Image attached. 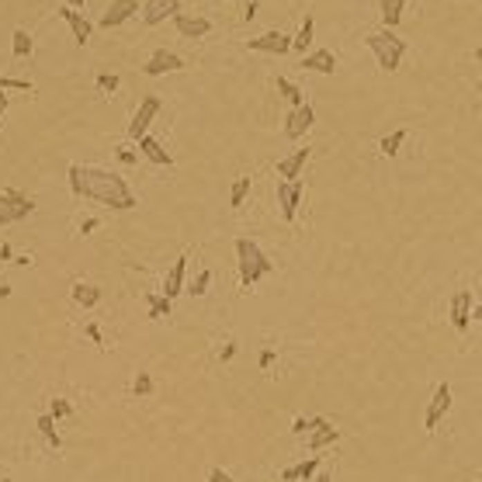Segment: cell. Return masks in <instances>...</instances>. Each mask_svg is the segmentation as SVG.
Listing matches in <instances>:
<instances>
[{"mask_svg":"<svg viewBox=\"0 0 482 482\" xmlns=\"http://www.w3.org/2000/svg\"><path fill=\"white\" fill-rule=\"evenodd\" d=\"M475 59H479V63H482V49H475Z\"/></svg>","mask_w":482,"mask_h":482,"instance_id":"50","label":"cell"},{"mask_svg":"<svg viewBox=\"0 0 482 482\" xmlns=\"http://www.w3.org/2000/svg\"><path fill=\"white\" fill-rule=\"evenodd\" d=\"M35 212V201L15 187H0V225H15Z\"/></svg>","mask_w":482,"mask_h":482,"instance_id":"4","label":"cell"},{"mask_svg":"<svg viewBox=\"0 0 482 482\" xmlns=\"http://www.w3.org/2000/svg\"><path fill=\"white\" fill-rule=\"evenodd\" d=\"M313 482H333V475H330V472H316Z\"/></svg>","mask_w":482,"mask_h":482,"instance_id":"44","label":"cell"},{"mask_svg":"<svg viewBox=\"0 0 482 482\" xmlns=\"http://www.w3.org/2000/svg\"><path fill=\"white\" fill-rule=\"evenodd\" d=\"M87 337H91V340H101V330H98V326L91 323V326H87Z\"/></svg>","mask_w":482,"mask_h":482,"instance_id":"45","label":"cell"},{"mask_svg":"<svg viewBox=\"0 0 482 482\" xmlns=\"http://www.w3.org/2000/svg\"><path fill=\"white\" fill-rule=\"evenodd\" d=\"M73 302L84 309H94L101 302V288L98 285H73Z\"/></svg>","mask_w":482,"mask_h":482,"instance_id":"22","label":"cell"},{"mask_svg":"<svg viewBox=\"0 0 482 482\" xmlns=\"http://www.w3.org/2000/svg\"><path fill=\"white\" fill-rule=\"evenodd\" d=\"M472 319H475V323H482V302H479V306L472 309Z\"/></svg>","mask_w":482,"mask_h":482,"instance_id":"46","label":"cell"},{"mask_svg":"<svg viewBox=\"0 0 482 482\" xmlns=\"http://www.w3.org/2000/svg\"><path fill=\"white\" fill-rule=\"evenodd\" d=\"M236 358V344H229V347H222V361H232Z\"/></svg>","mask_w":482,"mask_h":482,"instance_id":"42","label":"cell"},{"mask_svg":"<svg viewBox=\"0 0 482 482\" xmlns=\"http://www.w3.org/2000/svg\"><path fill=\"white\" fill-rule=\"evenodd\" d=\"M313 28H316V21H313V15H306V21H302V28H299V35L292 39V49H299V53H306V49L313 46Z\"/></svg>","mask_w":482,"mask_h":482,"instance_id":"26","label":"cell"},{"mask_svg":"<svg viewBox=\"0 0 482 482\" xmlns=\"http://www.w3.org/2000/svg\"><path fill=\"white\" fill-rule=\"evenodd\" d=\"M247 194H250V177H236L229 187V208H239L247 201Z\"/></svg>","mask_w":482,"mask_h":482,"instance_id":"25","label":"cell"},{"mask_svg":"<svg viewBox=\"0 0 482 482\" xmlns=\"http://www.w3.org/2000/svg\"><path fill=\"white\" fill-rule=\"evenodd\" d=\"M319 472V454H313L309 461H302V465H295V475L302 479V482H313V475Z\"/></svg>","mask_w":482,"mask_h":482,"instance_id":"30","label":"cell"},{"mask_svg":"<svg viewBox=\"0 0 482 482\" xmlns=\"http://www.w3.org/2000/svg\"><path fill=\"white\" fill-rule=\"evenodd\" d=\"M247 49L250 53H268V56H285V53H292V39L285 32H264V35L250 39Z\"/></svg>","mask_w":482,"mask_h":482,"instance_id":"8","label":"cell"},{"mask_svg":"<svg viewBox=\"0 0 482 482\" xmlns=\"http://www.w3.org/2000/svg\"><path fill=\"white\" fill-rule=\"evenodd\" d=\"M309 430H313V427H309V420H306V416H295V423H292V434H295V437H302V434H309Z\"/></svg>","mask_w":482,"mask_h":482,"instance_id":"36","label":"cell"},{"mask_svg":"<svg viewBox=\"0 0 482 482\" xmlns=\"http://www.w3.org/2000/svg\"><path fill=\"white\" fill-rule=\"evenodd\" d=\"M306 160H309V149H295L292 156L278 160V177H281V180H302V167H306Z\"/></svg>","mask_w":482,"mask_h":482,"instance_id":"16","label":"cell"},{"mask_svg":"<svg viewBox=\"0 0 482 482\" xmlns=\"http://www.w3.org/2000/svg\"><path fill=\"white\" fill-rule=\"evenodd\" d=\"M35 427H39V434H42V437H46V441H49L56 451L63 447V441H59V434H56V420H53L49 413H42V416L35 420Z\"/></svg>","mask_w":482,"mask_h":482,"instance_id":"24","label":"cell"},{"mask_svg":"<svg viewBox=\"0 0 482 482\" xmlns=\"http://www.w3.org/2000/svg\"><path fill=\"white\" fill-rule=\"evenodd\" d=\"M118 160H122V163H125V167H132V163H136V160H139V156H136V153H132V149H118Z\"/></svg>","mask_w":482,"mask_h":482,"instance_id":"38","label":"cell"},{"mask_svg":"<svg viewBox=\"0 0 482 482\" xmlns=\"http://www.w3.org/2000/svg\"><path fill=\"white\" fill-rule=\"evenodd\" d=\"M302 70H313V73H333L337 70V56L330 49H316L302 59Z\"/></svg>","mask_w":482,"mask_h":482,"instance_id":"18","label":"cell"},{"mask_svg":"<svg viewBox=\"0 0 482 482\" xmlns=\"http://www.w3.org/2000/svg\"><path fill=\"white\" fill-rule=\"evenodd\" d=\"M174 70H184V59L177 53H167V49H156L142 66L146 77H160V73H174Z\"/></svg>","mask_w":482,"mask_h":482,"instance_id":"11","label":"cell"},{"mask_svg":"<svg viewBox=\"0 0 482 482\" xmlns=\"http://www.w3.org/2000/svg\"><path fill=\"white\" fill-rule=\"evenodd\" d=\"M49 416H53V420H66V416H73V406H70L66 399H53V406H49Z\"/></svg>","mask_w":482,"mask_h":482,"instance_id":"34","label":"cell"},{"mask_svg":"<svg viewBox=\"0 0 482 482\" xmlns=\"http://www.w3.org/2000/svg\"><path fill=\"white\" fill-rule=\"evenodd\" d=\"M468 323H472V292L461 288V292H454V299H451V326H454L458 333H465Z\"/></svg>","mask_w":482,"mask_h":482,"instance_id":"13","label":"cell"},{"mask_svg":"<svg viewBox=\"0 0 482 482\" xmlns=\"http://www.w3.org/2000/svg\"><path fill=\"white\" fill-rule=\"evenodd\" d=\"M91 229H98V219H84V222H80V232H84V236H87Z\"/></svg>","mask_w":482,"mask_h":482,"instance_id":"40","label":"cell"},{"mask_svg":"<svg viewBox=\"0 0 482 482\" xmlns=\"http://www.w3.org/2000/svg\"><path fill=\"white\" fill-rule=\"evenodd\" d=\"M8 295H11V288H8V285H0V299H8Z\"/></svg>","mask_w":482,"mask_h":482,"instance_id":"49","label":"cell"},{"mask_svg":"<svg viewBox=\"0 0 482 482\" xmlns=\"http://www.w3.org/2000/svg\"><path fill=\"white\" fill-rule=\"evenodd\" d=\"M368 49L375 53V59H378V66L382 70H399V63H402V56H406V42L399 39V35H392L389 28L385 32H375V35H368Z\"/></svg>","mask_w":482,"mask_h":482,"instance_id":"3","label":"cell"},{"mask_svg":"<svg viewBox=\"0 0 482 482\" xmlns=\"http://www.w3.org/2000/svg\"><path fill=\"white\" fill-rule=\"evenodd\" d=\"M0 91H35L32 87V80H18V77H0Z\"/></svg>","mask_w":482,"mask_h":482,"instance_id":"32","label":"cell"},{"mask_svg":"<svg viewBox=\"0 0 482 482\" xmlns=\"http://www.w3.org/2000/svg\"><path fill=\"white\" fill-rule=\"evenodd\" d=\"M132 15H139V0H111L98 25H101V28H118V25H125Z\"/></svg>","mask_w":482,"mask_h":482,"instance_id":"10","label":"cell"},{"mask_svg":"<svg viewBox=\"0 0 482 482\" xmlns=\"http://www.w3.org/2000/svg\"><path fill=\"white\" fill-rule=\"evenodd\" d=\"M302 191H306L302 180H278V205H281V219H285V222H295Z\"/></svg>","mask_w":482,"mask_h":482,"instance_id":"7","label":"cell"},{"mask_svg":"<svg viewBox=\"0 0 482 482\" xmlns=\"http://www.w3.org/2000/svg\"><path fill=\"white\" fill-rule=\"evenodd\" d=\"M146 306H149V316H153V319L170 316V299H167V295H146Z\"/></svg>","mask_w":482,"mask_h":482,"instance_id":"29","label":"cell"},{"mask_svg":"<svg viewBox=\"0 0 482 482\" xmlns=\"http://www.w3.org/2000/svg\"><path fill=\"white\" fill-rule=\"evenodd\" d=\"M208 482H232V475L222 472V468H212V472H208Z\"/></svg>","mask_w":482,"mask_h":482,"instance_id":"37","label":"cell"},{"mask_svg":"<svg viewBox=\"0 0 482 482\" xmlns=\"http://www.w3.org/2000/svg\"><path fill=\"white\" fill-rule=\"evenodd\" d=\"M139 153H142L149 163H156V167H170V163H174V156H170L153 136H142V139H139Z\"/></svg>","mask_w":482,"mask_h":482,"instance_id":"19","label":"cell"},{"mask_svg":"<svg viewBox=\"0 0 482 482\" xmlns=\"http://www.w3.org/2000/svg\"><path fill=\"white\" fill-rule=\"evenodd\" d=\"M8 111V94H0V115Z\"/></svg>","mask_w":482,"mask_h":482,"instance_id":"47","label":"cell"},{"mask_svg":"<svg viewBox=\"0 0 482 482\" xmlns=\"http://www.w3.org/2000/svg\"><path fill=\"white\" fill-rule=\"evenodd\" d=\"M340 441V430L333 427V423H323V427H316L313 434H309V451L316 454V451H323V447H330V444H337Z\"/></svg>","mask_w":482,"mask_h":482,"instance_id":"20","label":"cell"},{"mask_svg":"<svg viewBox=\"0 0 482 482\" xmlns=\"http://www.w3.org/2000/svg\"><path fill=\"white\" fill-rule=\"evenodd\" d=\"M406 4L409 0H382L378 4V11H382V21H385V28L392 32L399 21H402V11H406Z\"/></svg>","mask_w":482,"mask_h":482,"instance_id":"21","label":"cell"},{"mask_svg":"<svg viewBox=\"0 0 482 482\" xmlns=\"http://www.w3.org/2000/svg\"><path fill=\"white\" fill-rule=\"evenodd\" d=\"M313 122H316V111H313V104L292 108V111H288V118H285V136L295 142V139H302V136L313 129Z\"/></svg>","mask_w":482,"mask_h":482,"instance_id":"9","label":"cell"},{"mask_svg":"<svg viewBox=\"0 0 482 482\" xmlns=\"http://www.w3.org/2000/svg\"><path fill=\"white\" fill-rule=\"evenodd\" d=\"M156 115H160V98H153V94H149V98H142V101H139V111H136V115H132V122H129V139H136V142H139V139L146 136L149 122H153Z\"/></svg>","mask_w":482,"mask_h":482,"instance_id":"6","label":"cell"},{"mask_svg":"<svg viewBox=\"0 0 482 482\" xmlns=\"http://www.w3.org/2000/svg\"><path fill=\"white\" fill-rule=\"evenodd\" d=\"M174 25H177V32H180L184 39H205V35L212 32L208 18H198V15H177Z\"/></svg>","mask_w":482,"mask_h":482,"instance_id":"14","label":"cell"},{"mask_svg":"<svg viewBox=\"0 0 482 482\" xmlns=\"http://www.w3.org/2000/svg\"><path fill=\"white\" fill-rule=\"evenodd\" d=\"M59 18H63V21L70 25L73 39H77L80 46H87V39H91V32H94V28H91V21H87V18H84L80 11H73V8H59Z\"/></svg>","mask_w":482,"mask_h":482,"instance_id":"15","label":"cell"},{"mask_svg":"<svg viewBox=\"0 0 482 482\" xmlns=\"http://www.w3.org/2000/svg\"><path fill=\"white\" fill-rule=\"evenodd\" d=\"M236 261H239V285L254 288L261 278H268L275 271V264L268 261V254L254 243V239H236Z\"/></svg>","mask_w":482,"mask_h":482,"instance_id":"2","label":"cell"},{"mask_svg":"<svg viewBox=\"0 0 482 482\" xmlns=\"http://www.w3.org/2000/svg\"><path fill=\"white\" fill-rule=\"evenodd\" d=\"M271 364H275V351H264L261 354V368H271Z\"/></svg>","mask_w":482,"mask_h":482,"instance_id":"41","label":"cell"},{"mask_svg":"<svg viewBox=\"0 0 482 482\" xmlns=\"http://www.w3.org/2000/svg\"><path fill=\"white\" fill-rule=\"evenodd\" d=\"M70 191L77 198H91V201H101L115 212H129L139 205V198L129 191V184L111 174V170H101V167H80L73 163L70 167Z\"/></svg>","mask_w":482,"mask_h":482,"instance_id":"1","label":"cell"},{"mask_svg":"<svg viewBox=\"0 0 482 482\" xmlns=\"http://www.w3.org/2000/svg\"><path fill=\"white\" fill-rule=\"evenodd\" d=\"M0 482H11V479H0Z\"/></svg>","mask_w":482,"mask_h":482,"instance_id":"52","label":"cell"},{"mask_svg":"<svg viewBox=\"0 0 482 482\" xmlns=\"http://www.w3.org/2000/svg\"><path fill=\"white\" fill-rule=\"evenodd\" d=\"M184 271H187V257H177L174 268H170V275H167V281H163V295H167L170 302L184 292Z\"/></svg>","mask_w":482,"mask_h":482,"instance_id":"17","label":"cell"},{"mask_svg":"<svg viewBox=\"0 0 482 482\" xmlns=\"http://www.w3.org/2000/svg\"><path fill=\"white\" fill-rule=\"evenodd\" d=\"M15 42H11V49H15V56L18 59H25V56H32V49H35V42H32V35L25 32V28H18L15 35H11Z\"/></svg>","mask_w":482,"mask_h":482,"instance_id":"28","label":"cell"},{"mask_svg":"<svg viewBox=\"0 0 482 482\" xmlns=\"http://www.w3.org/2000/svg\"><path fill=\"white\" fill-rule=\"evenodd\" d=\"M118 84H122L118 73H101V77H98V91H104V94H115Z\"/></svg>","mask_w":482,"mask_h":482,"instance_id":"35","label":"cell"},{"mask_svg":"<svg viewBox=\"0 0 482 482\" xmlns=\"http://www.w3.org/2000/svg\"><path fill=\"white\" fill-rule=\"evenodd\" d=\"M208 285H212V271L205 268V271H198V278H194V285H191L187 292H191V295H205V292H208Z\"/></svg>","mask_w":482,"mask_h":482,"instance_id":"33","label":"cell"},{"mask_svg":"<svg viewBox=\"0 0 482 482\" xmlns=\"http://www.w3.org/2000/svg\"><path fill=\"white\" fill-rule=\"evenodd\" d=\"M132 392H136V399H146V396L153 392V378H149V371H139V378H136Z\"/></svg>","mask_w":482,"mask_h":482,"instance_id":"31","label":"cell"},{"mask_svg":"<svg viewBox=\"0 0 482 482\" xmlns=\"http://www.w3.org/2000/svg\"><path fill=\"white\" fill-rule=\"evenodd\" d=\"M180 15V0H146L142 4V21L146 25H160L167 18H177Z\"/></svg>","mask_w":482,"mask_h":482,"instance_id":"12","label":"cell"},{"mask_svg":"<svg viewBox=\"0 0 482 482\" xmlns=\"http://www.w3.org/2000/svg\"><path fill=\"white\" fill-rule=\"evenodd\" d=\"M254 15H257V0H250V4L243 8V18H247V21H254Z\"/></svg>","mask_w":482,"mask_h":482,"instance_id":"39","label":"cell"},{"mask_svg":"<svg viewBox=\"0 0 482 482\" xmlns=\"http://www.w3.org/2000/svg\"><path fill=\"white\" fill-rule=\"evenodd\" d=\"M281 479H285V482H295V479H299V475H295V465H292V468H285V472H281Z\"/></svg>","mask_w":482,"mask_h":482,"instance_id":"43","label":"cell"},{"mask_svg":"<svg viewBox=\"0 0 482 482\" xmlns=\"http://www.w3.org/2000/svg\"><path fill=\"white\" fill-rule=\"evenodd\" d=\"M447 409H451V385L441 382V385L434 389V399H430L427 413H423V427H427V430H437L441 420L447 416Z\"/></svg>","mask_w":482,"mask_h":482,"instance_id":"5","label":"cell"},{"mask_svg":"<svg viewBox=\"0 0 482 482\" xmlns=\"http://www.w3.org/2000/svg\"><path fill=\"white\" fill-rule=\"evenodd\" d=\"M66 8H73V11H80V8H84V0H70V4H66Z\"/></svg>","mask_w":482,"mask_h":482,"instance_id":"48","label":"cell"},{"mask_svg":"<svg viewBox=\"0 0 482 482\" xmlns=\"http://www.w3.org/2000/svg\"><path fill=\"white\" fill-rule=\"evenodd\" d=\"M278 94H281V98H285V101H288L292 108H302V104H306L302 91H299V87H295V84H292L288 77H278Z\"/></svg>","mask_w":482,"mask_h":482,"instance_id":"23","label":"cell"},{"mask_svg":"<svg viewBox=\"0 0 482 482\" xmlns=\"http://www.w3.org/2000/svg\"><path fill=\"white\" fill-rule=\"evenodd\" d=\"M475 91H479V94H482V84H475Z\"/></svg>","mask_w":482,"mask_h":482,"instance_id":"51","label":"cell"},{"mask_svg":"<svg viewBox=\"0 0 482 482\" xmlns=\"http://www.w3.org/2000/svg\"><path fill=\"white\" fill-rule=\"evenodd\" d=\"M402 142H406V129H396V132H389V136L378 142V153H382V156H396Z\"/></svg>","mask_w":482,"mask_h":482,"instance_id":"27","label":"cell"}]
</instances>
